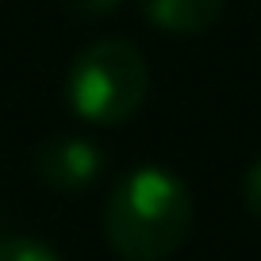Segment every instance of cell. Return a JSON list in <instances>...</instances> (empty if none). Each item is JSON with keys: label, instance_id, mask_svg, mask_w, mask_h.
<instances>
[{"label": "cell", "instance_id": "7", "mask_svg": "<svg viewBox=\"0 0 261 261\" xmlns=\"http://www.w3.org/2000/svg\"><path fill=\"white\" fill-rule=\"evenodd\" d=\"M77 16H108V12L119 8V0H65Z\"/></svg>", "mask_w": 261, "mask_h": 261}, {"label": "cell", "instance_id": "5", "mask_svg": "<svg viewBox=\"0 0 261 261\" xmlns=\"http://www.w3.org/2000/svg\"><path fill=\"white\" fill-rule=\"evenodd\" d=\"M0 261H62V253L50 250L39 238H4L0 242Z\"/></svg>", "mask_w": 261, "mask_h": 261}, {"label": "cell", "instance_id": "1", "mask_svg": "<svg viewBox=\"0 0 261 261\" xmlns=\"http://www.w3.org/2000/svg\"><path fill=\"white\" fill-rule=\"evenodd\" d=\"M192 230V192L177 173L139 165L115 180L104 207V234L123 261H165Z\"/></svg>", "mask_w": 261, "mask_h": 261}, {"label": "cell", "instance_id": "2", "mask_svg": "<svg viewBox=\"0 0 261 261\" xmlns=\"http://www.w3.org/2000/svg\"><path fill=\"white\" fill-rule=\"evenodd\" d=\"M146 85H150V69L142 50L130 39L108 35V39L89 42L73 58L65 92H69V104L81 119L115 127V123H127L142 108Z\"/></svg>", "mask_w": 261, "mask_h": 261}, {"label": "cell", "instance_id": "3", "mask_svg": "<svg viewBox=\"0 0 261 261\" xmlns=\"http://www.w3.org/2000/svg\"><path fill=\"white\" fill-rule=\"evenodd\" d=\"M39 177L46 180L58 192H77V188H89L100 177V150L89 139H77V135H62V139H50L39 146Z\"/></svg>", "mask_w": 261, "mask_h": 261}, {"label": "cell", "instance_id": "4", "mask_svg": "<svg viewBox=\"0 0 261 261\" xmlns=\"http://www.w3.org/2000/svg\"><path fill=\"white\" fill-rule=\"evenodd\" d=\"M142 16L173 35H200L223 16V0H139Z\"/></svg>", "mask_w": 261, "mask_h": 261}, {"label": "cell", "instance_id": "6", "mask_svg": "<svg viewBox=\"0 0 261 261\" xmlns=\"http://www.w3.org/2000/svg\"><path fill=\"white\" fill-rule=\"evenodd\" d=\"M242 200H246V207L261 219V158L246 169V177H242Z\"/></svg>", "mask_w": 261, "mask_h": 261}]
</instances>
